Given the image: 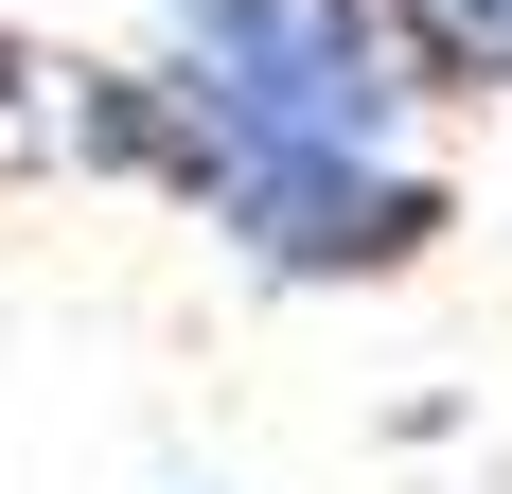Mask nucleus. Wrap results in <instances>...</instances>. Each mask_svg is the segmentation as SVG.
Instances as JSON below:
<instances>
[{
  "instance_id": "obj_1",
  "label": "nucleus",
  "mask_w": 512,
  "mask_h": 494,
  "mask_svg": "<svg viewBox=\"0 0 512 494\" xmlns=\"http://www.w3.org/2000/svg\"><path fill=\"white\" fill-rule=\"evenodd\" d=\"M124 177L212 195L230 159H407L389 0H159V71H71Z\"/></svg>"
},
{
  "instance_id": "obj_2",
  "label": "nucleus",
  "mask_w": 512,
  "mask_h": 494,
  "mask_svg": "<svg viewBox=\"0 0 512 494\" xmlns=\"http://www.w3.org/2000/svg\"><path fill=\"white\" fill-rule=\"evenodd\" d=\"M389 53H407V89L495 106L512 89V0H389Z\"/></svg>"
}]
</instances>
